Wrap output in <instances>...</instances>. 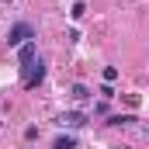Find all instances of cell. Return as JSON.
I'll return each mask as SVG.
<instances>
[{
    "label": "cell",
    "mask_w": 149,
    "mask_h": 149,
    "mask_svg": "<svg viewBox=\"0 0 149 149\" xmlns=\"http://www.w3.org/2000/svg\"><path fill=\"white\" fill-rule=\"evenodd\" d=\"M52 149H76V139L73 135H59V139L52 142Z\"/></svg>",
    "instance_id": "cell-6"
},
{
    "label": "cell",
    "mask_w": 149,
    "mask_h": 149,
    "mask_svg": "<svg viewBox=\"0 0 149 149\" xmlns=\"http://www.w3.org/2000/svg\"><path fill=\"white\" fill-rule=\"evenodd\" d=\"M114 80H118V70L108 66V70H104V83H114Z\"/></svg>",
    "instance_id": "cell-9"
},
{
    "label": "cell",
    "mask_w": 149,
    "mask_h": 149,
    "mask_svg": "<svg viewBox=\"0 0 149 149\" xmlns=\"http://www.w3.org/2000/svg\"><path fill=\"white\" fill-rule=\"evenodd\" d=\"M114 149H128V146H114Z\"/></svg>",
    "instance_id": "cell-12"
},
{
    "label": "cell",
    "mask_w": 149,
    "mask_h": 149,
    "mask_svg": "<svg viewBox=\"0 0 149 149\" xmlns=\"http://www.w3.org/2000/svg\"><path fill=\"white\" fill-rule=\"evenodd\" d=\"M35 56H38V45H35V42H24V45H17V59H21V66H24V63H31Z\"/></svg>",
    "instance_id": "cell-5"
},
{
    "label": "cell",
    "mask_w": 149,
    "mask_h": 149,
    "mask_svg": "<svg viewBox=\"0 0 149 149\" xmlns=\"http://www.w3.org/2000/svg\"><path fill=\"white\" fill-rule=\"evenodd\" d=\"M135 121H139L135 114H111V118H108L111 128H135Z\"/></svg>",
    "instance_id": "cell-4"
},
{
    "label": "cell",
    "mask_w": 149,
    "mask_h": 149,
    "mask_svg": "<svg viewBox=\"0 0 149 149\" xmlns=\"http://www.w3.org/2000/svg\"><path fill=\"white\" fill-rule=\"evenodd\" d=\"M70 14H73L76 21H80V17H83V14H87V3H83V0H80V3H73V10H70Z\"/></svg>",
    "instance_id": "cell-8"
},
{
    "label": "cell",
    "mask_w": 149,
    "mask_h": 149,
    "mask_svg": "<svg viewBox=\"0 0 149 149\" xmlns=\"http://www.w3.org/2000/svg\"><path fill=\"white\" fill-rule=\"evenodd\" d=\"M42 80H45V59L35 56L31 63H24V66H21V87H24V90H35Z\"/></svg>",
    "instance_id": "cell-1"
},
{
    "label": "cell",
    "mask_w": 149,
    "mask_h": 149,
    "mask_svg": "<svg viewBox=\"0 0 149 149\" xmlns=\"http://www.w3.org/2000/svg\"><path fill=\"white\" fill-rule=\"evenodd\" d=\"M31 38H35V28H31L28 21H21V24H14V28L7 31V45L17 49V45H24V42H31Z\"/></svg>",
    "instance_id": "cell-2"
},
{
    "label": "cell",
    "mask_w": 149,
    "mask_h": 149,
    "mask_svg": "<svg viewBox=\"0 0 149 149\" xmlns=\"http://www.w3.org/2000/svg\"><path fill=\"white\" fill-rule=\"evenodd\" d=\"M87 97H90V90H87L83 83H76L73 87V101H87Z\"/></svg>",
    "instance_id": "cell-7"
},
{
    "label": "cell",
    "mask_w": 149,
    "mask_h": 149,
    "mask_svg": "<svg viewBox=\"0 0 149 149\" xmlns=\"http://www.w3.org/2000/svg\"><path fill=\"white\" fill-rule=\"evenodd\" d=\"M24 139H28V142H31V139H38V128H35V125H28V128H24Z\"/></svg>",
    "instance_id": "cell-11"
},
{
    "label": "cell",
    "mask_w": 149,
    "mask_h": 149,
    "mask_svg": "<svg viewBox=\"0 0 149 149\" xmlns=\"http://www.w3.org/2000/svg\"><path fill=\"white\" fill-rule=\"evenodd\" d=\"M59 125H66V128H83V125H87V114H80V111H66L63 118H59Z\"/></svg>",
    "instance_id": "cell-3"
},
{
    "label": "cell",
    "mask_w": 149,
    "mask_h": 149,
    "mask_svg": "<svg viewBox=\"0 0 149 149\" xmlns=\"http://www.w3.org/2000/svg\"><path fill=\"white\" fill-rule=\"evenodd\" d=\"M101 97H104V101H111V97H114V90H111V83H104V87H101Z\"/></svg>",
    "instance_id": "cell-10"
}]
</instances>
